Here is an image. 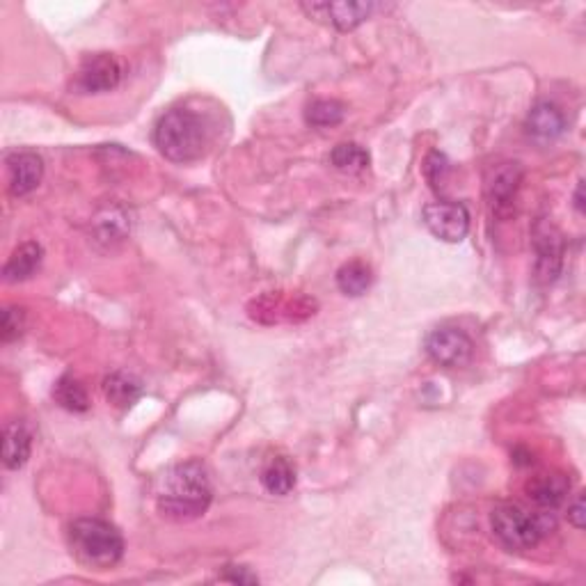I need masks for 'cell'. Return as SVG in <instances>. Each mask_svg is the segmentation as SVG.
Masks as SVG:
<instances>
[{
	"mask_svg": "<svg viewBox=\"0 0 586 586\" xmlns=\"http://www.w3.org/2000/svg\"><path fill=\"white\" fill-rule=\"evenodd\" d=\"M568 520H570V525H573L575 529H584V520H586L584 495H577V500L568 509Z\"/></svg>",
	"mask_w": 586,
	"mask_h": 586,
	"instance_id": "obj_25",
	"label": "cell"
},
{
	"mask_svg": "<svg viewBox=\"0 0 586 586\" xmlns=\"http://www.w3.org/2000/svg\"><path fill=\"white\" fill-rule=\"evenodd\" d=\"M424 174H426V181H429L435 193H440V188H442V184H445V179L449 174V158L442 152H431L424 161Z\"/></svg>",
	"mask_w": 586,
	"mask_h": 586,
	"instance_id": "obj_23",
	"label": "cell"
},
{
	"mask_svg": "<svg viewBox=\"0 0 586 586\" xmlns=\"http://www.w3.org/2000/svg\"><path fill=\"white\" fill-rule=\"evenodd\" d=\"M69 543L81 564L106 570L124 557V538L115 525L101 518H78L69 527Z\"/></svg>",
	"mask_w": 586,
	"mask_h": 586,
	"instance_id": "obj_2",
	"label": "cell"
},
{
	"mask_svg": "<svg viewBox=\"0 0 586 586\" xmlns=\"http://www.w3.org/2000/svg\"><path fill=\"white\" fill-rule=\"evenodd\" d=\"M23 328H26V312L21 307H7L3 312V326H0V337L5 344L14 342L21 337Z\"/></svg>",
	"mask_w": 586,
	"mask_h": 586,
	"instance_id": "obj_24",
	"label": "cell"
},
{
	"mask_svg": "<svg viewBox=\"0 0 586 586\" xmlns=\"http://www.w3.org/2000/svg\"><path fill=\"white\" fill-rule=\"evenodd\" d=\"M30 449H33V433L26 422H10L3 431V463L7 470H19L28 463Z\"/></svg>",
	"mask_w": 586,
	"mask_h": 586,
	"instance_id": "obj_14",
	"label": "cell"
},
{
	"mask_svg": "<svg viewBox=\"0 0 586 586\" xmlns=\"http://www.w3.org/2000/svg\"><path fill=\"white\" fill-rule=\"evenodd\" d=\"M106 399L117 408H131L142 397V383L131 374L115 371L104 380Z\"/></svg>",
	"mask_w": 586,
	"mask_h": 586,
	"instance_id": "obj_16",
	"label": "cell"
},
{
	"mask_svg": "<svg viewBox=\"0 0 586 586\" xmlns=\"http://www.w3.org/2000/svg\"><path fill=\"white\" fill-rule=\"evenodd\" d=\"M97 227H99V236L104 241H120L126 234V229H129V223H126L124 213L113 209L97 218Z\"/></svg>",
	"mask_w": 586,
	"mask_h": 586,
	"instance_id": "obj_22",
	"label": "cell"
},
{
	"mask_svg": "<svg viewBox=\"0 0 586 586\" xmlns=\"http://www.w3.org/2000/svg\"><path fill=\"white\" fill-rule=\"evenodd\" d=\"M568 493H570V479L561 472L536 474V477H532L527 483L529 500L545 511H552L564 504Z\"/></svg>",
	"mask_w": 586,
	"mask_h": 586,
	"instance_id": "obj_12",
	"label": "cell"
},
{
	"mask_svg": "<svg viewBox=\"0 0 586 586\" xmlns=\"http://www.w3.org/2000/svg\"><path fill=\"white\" fill-rule=\"evenodd\" d=\"M303 12L312 19H326L337 30H353L369 19L376 5L371 3H303Z\"/></svg>",
	"mask_w": 586,
	"mask_h": 586,
	"instance_id": "obj_11",
	"label": "cell"
},
{
	"mask_svg": "<svg viewBox=\"0 0 586 586\" xmlns=\"http://www.w3.org/2000/svg\"><path fill=\"white\" fill-rule=\"evenodd\" d=\"M575 209L577 213H584V181H580L575 190Z\"/></svg>",
	"mask_w": 586,
	"mask_h": 586,
	"instance_id": "obj_26",
	"label": "cell"
},
{
	"mask_svg": "<svg viewBox=\"0 0 586 586\" xmlns=\"http://www.w3.org/2000/svg\"><path fill=\"white\" fill-rule=\"evenodd\" d=\"M42 259H44L42 245L35 241L21 243L19 248L12 252V257L7 259V264L3 268L5 282L17 284V282L30 280V277L39 271V266H42Z\"/></svg>",
	"mask_w": 586,
	"mask_h": 586,
	"instance_id": "obj_15",
	"label": "cell"
},
{
	"mask_svg": "<svg viewBox=\"0 0 586 586\" xmlns=\"http://www.w3.org/2000/svg\"><path fill=\"white\" fill-rule=\"evenodd\" d=\"M346 115L344 104H339L335 99H316L305 110V120L316 129H330V126L342 124Z\"/></svg>",
	"mask_w": 586,
	"mask_h": 586,
	"instance_id": "obj_20",
	"label": "cell"
},
{
	"mask_svg": "<svg viewBox=\"0 0 586 586\" xmlns=\"http://www.w3.org/2000/svg\"><path fill=\"white\" fill-rule=\"evenodd\" d=\"M534 273L536 280L548 284L557 280V275L561 271V264H564V241H561V234L554 229L550 223H541L534 225Z\"/></svg>",
	"mask_w": 586,
	"mask_h": 586,
	"instance_id": "obj_8",
	"label": "cell"
},
{
	"mask_svg": "<svg viewBox=\"0 0 586 586\" xmlns=\"http://www.w3.org/2000/svg\"><path fill=\"white\" fill-rule=\"evenodd\" d=\"M261 483L271 495H289L293 486H296V470L287 461V458H273L271 463L266 465V470L261 472Z\"/></svg>",
	"mask_w": 586,
	"mask_h": 586,
	"instance_id": "obj_19",
	"label": "cell"
},
{
	"mask_svg": "<svg viewBox=\"0 0 586 586\" xmlns=\"http://www.w3.org/2000/svg\"><path fill=\"white\" fill-rule=\"evenodd\" d=\"M7 188L14 197H23L42 184L44 161L35 152H12L5 158Z\"/></svg>",
	"mask_w": 586,
	"mask_h": 586,
	"instance_id": "obj_9",
	"label": "cell"
},
{
	"mask_svg": "<svg viewBox=\"0 0 586 586\" xmlns=\"http://www.w3.org/2000/svg\"><path fill=\"white\" fill-rule=\"evenodd\" d=\"M493 534L506 550L525 552L536 548L541 538L554 529L550 513H532L518 504H500L490 516Z\"/></svg>",
	"mask_w": 586,
	"mask_h": 586,
	"instance_id": "obj_4",
	"label": "cell"
},
{
	"mask_svg": "<svg viewBox=\"0 0 586 586\" xmlns=\"http://www.w3.org/2000/svg\"><path fill=\"white\" fill-rule=\"evenodd\" d=\"M369 152L355 142H342L332 149L330 163L342 172H362L369 165Z\"/></svg>",
	"mask_w": 586,
	"mask_h": 586,
	"instance_id": "obj_21",
	"label": "cell"
},
{
	"mask_svg": "<svg viewBox=\"0 0 586 586\" xmlns=\"http://www.w3.org/2000/svg\"><path fill=\"white\" fill-rule=\"evenodd\" d=\"M426 355L440 367L456 369L470 362L472 358V339L467 337V332L454 326H442L435 328L429 337H426Z\"/></svg>",
	"mask_w": 586,
	"mask_h": 586,
	"instance_id": "obj_6",
	"label": "cell"
},
{
	"mask_svg": "<svg viewBox=\"0 0 586 586\" xmlns=\"http://www.w3.org/2000/svg\"><path fill=\"white\" fill-rule=\"evenodd\" d=\"M122 81V65L113 53L87 55L76 71L74 87L81 94H104Z\"/></svg>",
	"mask_w": 586,
	"mask_h": 586,
	"instance_id": "obj_7",
	"label": "cell"
},
{
	"mask_svg": "<svg viewBox=\"0 0 586 586\" xmlns=\"http://www.w3.org/2000/svg\"><path fill=\"white\" fill-rule=\"evenodd\" d=\"M424 225L435 239L445 243H461L470 232V211L461 202L426 204Z\"/></svg>",
	"mask_w": 586,
	"mask_h": 586,
	"instance_id": "obj_5",
	"label": "cell"
},
{
	"mask_svg": "<svg viewBox=\"0 0 586 586\" xmlns=\"http://www.w3.org/2000/svg\"><path fill=\"white\" fill-rule=\"evenodd\" d=\"M213 497L207 467L188 461L170 467L158 481L156 504L158 511L170 520H195L209 509Z\"/></svg>",
	"mask_w": 586,
	"mask_h": 586,
	"instance_id": "obj_1",
	"label": "cell"
},
{
	"mask_svg": "<svg viewBox=\"0 0 586 586\" xmlns=\"http://www.w3.org/2000/svg\"><path fill=\"white\" fill-rule=\"evenodd\" d=\"M522 184V168L518 163H502L488 179V204L495 216H509Z\"/></svg>",
	"mask_w": 586,
	"mask_h": 586,
	"instance_id": "obj_10",
	"label": "cell"
},
{
	"mask_svg": "<svg viewBox=\"0 0 586 586\" xmlns=\"http://www.w3.org/2000/svg\"><path fill=\"white\" fill-rule=\"evenodd\" d=\"M374 282V275H371V268L364 264V261H348L337 271V287L342 293L351 298H358Z\"/></svg>",
	"mask_w": 586,
	"mask_h": 586,
	"instance_id": "obj_18",
	"label": "cell"
},
{
	"mask_svg": "<svg viewBox=\"0 0 586 586\" xmlns=\"http://www.w3.org/2000/svg\"><path fill=\"white\" fill-rule=\"evenodd\" d=\"M53 399L69 413H85L90 408V397L81 380L74 376H62L53 387Z\"/></svg>",
	"mask_w": 586,
	"mask_h": 586,
	"instance_id": "obj_17",
	"label": "cell"
},
{
	"mask_svg": "<svg viewBox=\"0 0 586 586\" xmlns=\"http://www.w3.org/2000/svg\"><path fill=\"white\" fill-rule=\"evenodd\" d=\"M154 142L165 158L174 163H190L200 158L207 145V129L200 115L193 110L174 108L158 120Z\"/></svg>",
	"mask_w": 586,
	"mask_h": 586,
	"instance_id": "obj_3",
	"label": "cell"
},
{
	"mask_svg": "<svg viewBox=\"0 0 586 586\" xmlns=\"http://www.w3.org/2000/svg\"><path fill=\"white\" fill-rule=\"evenodd\" d=\"M527 133L538 142H552L566 131V117L552 101H538L527 115Z\"/></svg>",
	"mask_w": 586,
	"mask_h": 586,
	"instance_id": "obj_13",
	"label": "cell"
}]
</instances>
